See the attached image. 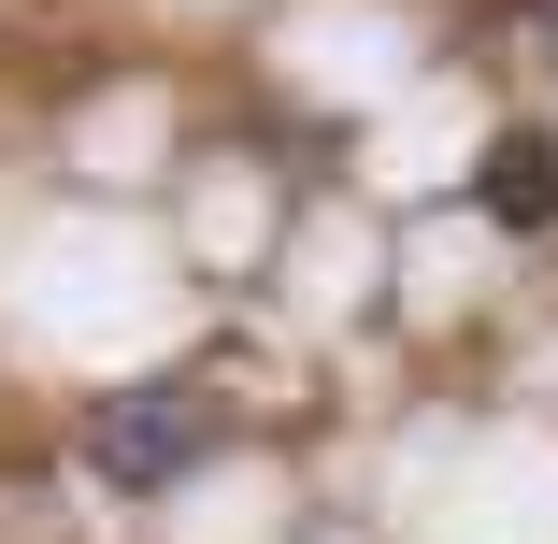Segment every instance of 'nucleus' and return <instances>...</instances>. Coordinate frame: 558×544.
Returning <instances> with one entry per match:
<instances>
[{"mask_svg":"<svg viewBox=\"0 0 558 544\" xmlns=\"http://www.w3.org/2000/svg\"><path fill=\"white\" fill-rule=\"evenodd\" d=\"M215 459V401L186 387V373H144V387H116L86 415V473L116 487V501H158V487H186Z\"/></svg>","mask_w":558,"mask_h":544,"instance_id":"nucleus-1","label":"nucleus"},{"mask_svg":"<svg viewBox=\"0 0 558 544\" xmlns=\"http://www.w3.org/2000/svg\"><path fill=\"white\" fill-rule=\"evenodd\" d=\"M473 201H487V230L544 244V230H558V144H544V130H501L487 172H473Z\"/></svg>","mask_w":558,"mask_h":544,"instance_id":"nucleus-2","label":"nucleus"},{"mask_svg":"<svg viewBox=\"0 0 558 544\" xmlns=\"http://www.w3.org/2000/svg\"><path fill=\"white\" fill-rule=\"evenodd\" d=\"M544 72H558V0H544Z\"/></svg>","mask_w":558,"mask_h":544,"instance_id":"nucleus-3","label":"nucleus"}]
</instances>
